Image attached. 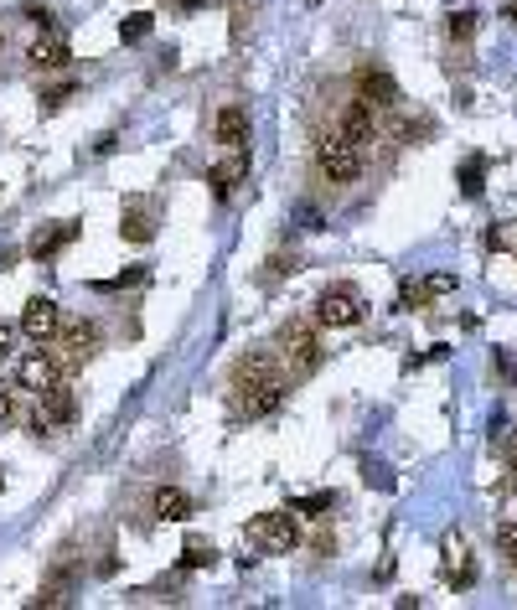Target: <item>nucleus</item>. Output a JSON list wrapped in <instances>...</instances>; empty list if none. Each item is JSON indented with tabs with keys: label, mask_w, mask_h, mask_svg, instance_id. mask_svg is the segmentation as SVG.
I'll return each mask as SVG.
<instances>
[{
	"label": "nucleus",
	"mask_w": 517,
	"mask_h": 610,
	"mask_svg": "<svg viewBox=\"0 0 517 610\" xmlns=\"http://www.w3.org/2000/svg\"><path fill=\"white\" fill-rule=\"evenodd\" d=\"M233 393H238V409L249 419H269L285 393H290V378L280 368V352H249L233 362Z\"/></svg>",
	"instance_id": "nucleus-1"
},
{
	"label": "nucleus",
	"mask_w": 517,
	"mask_h": 610,
	"mask_svg": "<svg viewBox=\"0 0 517 610\" xmlns=\"http://www.w3.org/2000/svg\"><path fill=\"white\" fill-rule=\"evenodd\" d=\"M280 362H285L295 378L321 373V362H326L321 331H316L311 321H285V326H280Z\"/></svg>",
	"instance_id": "nucleus-2"
},
{
	"label": "nucleus",
	"mask_w": 517,
	"mask_h": 610,
	"mask_svg": "<svg viewBox=\"0 0 517 610\" xmlns=\"http://www.w3.org/2000/svg\"><path fill=\"white\" fill-rule=\"evenodd\" d=\"M316 171L331 181V187H352V181L362 176V150L331 125L321 140H316Z\"/></svg>",
	"instance_id": "nucleus-3"
},
{
	"label": "nucleus",
	"mask_w": 517,
	"mask_h": 610,
	"mask_svg": "<svg viewBox=\"0 0 517 610\" xmlns=\"http://www.w3.org/2000/svg\"><path fill=\"white\" fill-rule=\"evenodd\" d=\"M249 543L259 548V554H295L300 548V528L290 512H259L249 523Z\"/></svg>",
	"instance_id": "nucleus-4"
},
{
	"label": "nucleus",
	"mask_w": 517,
	"mask_h": 610,
	"mask_svg": "<svg viewBox=\"0 0 517 610\" xmlns=\"http://www.w3.org/2000/svg\"><path fill=\"white\" fill-rule=\"evenodd\" d=\"M73 419H78V399H73V388H68L63 378L37 393V414H32V430H37V435H47V430H68Z\"/></svg>",
	"instance_id": "nucleus-5"
},
{
	"label": "nucleus",
	"mask_w": 517,
	"mask_h": 610,
	"mask_svg": "<svg viewBox=\"0 0 517 610\" xmlns=\"http://www.w3.org/2000/svg\"><path fill=\"white\" fill-rule=\"evenodd\" d=\"M357 321H362V295H357V285H326L321 300H316V326L342 331V326H357Z\"/></svg>",
	"instance_id": "nucleus-6"
},
{
	"label": "nucleus",
	"mask_w": 517,
	"mask_h": 610,
	"mask_svg": "<svg viewBox=\"0 0 517 610\" xmlns=\"http://www.w3.org/2000/svg\"><path fill=\"white\" fill-rule=\"evenodd\" d=\"M21 331H26L32 342L52 347V342H57V331H63V311H57V300H52V295H32V300H26Z\"/></svg>",
	"instance_id": "nucleus-7"
},
{
	"label": "nucleus",
	"mask_w": 517,
	"mask_h": 610,
	"mask_svg": "<svg viewBox=\"0 0 517 610\" xmlns=\"http://www.w3.org/2000/svg\"><path fill=\"white\" fill-rule=\"evenodd\" d=\"M57 378H63V362H57V352H42V342H37V352H26L16 362V388H26V393H42Z\"/></svg>",
	"instance_id": "nucleus-8"
},
{
	"label": "nucleus",
	"mask_w": 517,
	"mask_h": 610,
	"mask_svg": "<svg viewBox=\"0 0 517 610\" xmlns=\"http://www.w3.org/2000/svg\"><path fill=\"white\" fill-rule=\"evenodd\" d=\"M337 130H342L357 150H368V145H373V135H378V114H373V104L362 99V94H357V99H347V104L337 109Z\"/></svg>",
	"instance_id": "nucleus-9"
},
{
	"label": "nucleus",
	"mask_w": 517,
	"mask_h": 610,
	"mask_svg": "<svg viewBox=\"0 0 517 610\" xmlns=\"http://www.w3.org/2000/svg\"><path fill=\"white\" fill-rule=\"evenodd\" d=\"M57 342H63V368H73V362H88L99 347V326L94 321H63V331H57Z\"/></svg>",
	"instance_id": "nucleus-10"
},
{
	"label": "nucleus",
	"mask_w": 517,
	"mask_h": 610,
	"mask_svg": "<svg viewBox=\"0 0 517 610\" xmlns=\"http://www.w3.org/2000/svg\"><path fill=\"white\" fill-rule=\"evenodd\" d=\"M212 135H218L223 150H238V145H249V109L243 104H223L218 119H212Z\"/></svg>",
	"instance_id": "nucleus-11"
},
{
	"label": "nucleus",
	"mask_w": 517,
	"mask_h": 610,
	"mask_svg": "<svg viewBox=\"0 0 517 610\" xmlns=\"http://www.w3.org/2000/svg\"><path fill=\"white\" fill-rule=\"evenodd\" d=\"M357 94L368 99L373 109H388V104H399V83H393L388 68H362L357 73Z\"/></svg>",
	"instance_id": "nucleus-12"
},
{
	"label": "nucleus",
	"mask_w": 517,
	"mask_h": 610,
	"mask_svg": "<svg viewBox=\"0 0 517 610\" xmlns=\"http://www.w3.org/2000/svg\"><path fill=\"white\" fill-rule=\"evenodd\" d=\"M445 579H450L455 590H471V585H476V564H471V554H466V538H461V533L445 538Z\"/></svg>",
	"instance_id": "nucleus-13"
},
{
	"label": "nucleus",
	"mask_w": 517,
	"mask_h": 610,
	"mask_svg": "<svg viewBox=\"0 0 517 610\" xmlns=\"http://www.w3.org/2000/svg\"><path fill=\"white\" fill-rule=\"evenodd\" d=\"M207 181H212V197L228 202V192L238 187V181H249V156H243V145L233 150V156H228L218 171H207Z\"/></svg>",
	"instance_id": "nucleus-14"
},
{
	"label": "nucleus",
	"mask_w": 517,
	"mask_h": 610,
	"mask_svg": "<svg viewBox=\"0 0 517 610\" xmlns=\"http://www.w3.org/2000/svg\"><path fill=\"white\" fill-rule=\"evenodd\" d=\"M78 238V223H57V228H42L37 238H32V259H57V254H63L68 249V243Z\"/></svg>",
	"instance_id": "nucleus-15"
},
{
	"label": "nucleus",
	"mask_w": 517,
	"mask_h": 610,
	"mask_svg": "<svg viewBox=\"0 0 517 610\" xmlns=\"http://www.w3.org/2000/svg\"><path fill=\"white\" fill-rule=\"evenodd\" d=\"M32 68H42V73H57V68H68L73 63V47L63 42V37H47V42H32Z\"/></svg>",
	"instance_id": "nucleus-16"
},
{
	"label": "nucleus",
	"mask_w": 517,
	"mask_h": 610,
	"mask_svg": "<svg viewBox=\"0 0 517 610\" xmlns=\"http://www.w3.org/2000/svg\"><path fill=\"white\" fill-rule=\"evenodd\" d=\"M119 233H125V243H150V238H156V218H150V207L130 202L125 218H119Z\"/></svg>",
	"instance_id": "nucleus-17"
},
{
	"label": "nucleus",
	"mask_w": 517,
	"mask_h": 610,
	"mask_svg": "<svg viewBox=\"0 0 517 610\" xmlns=\"http://www.w3.org/2000/svg\"><path fill=\"white\" fill-rule=\"evenodd\" d=\"M156 517H161V523H187V517H192V497L181 492V486H161V492H156Z\"/></svg>",
	"instance_id": "nucleus-18"
},
{
	"label": "nucleus",
	"mask_w": 517,
	"mask_h": 610,
	"mask_svg": "<svg viewBox=\"0 0 517 610\" xmlns=\"http://www.w3.org/2000/svg\"><path fill=\"white\" fill-rule=\"evenodd\" d=\"M212 564H218V548L202 543V538H187V548H181V569L197 574V569H212Z\"/></svg>",
	"instance_id": "nucleus-19"
},
{
	"label": "nucleus",
	"mask_w": 517,
	"mask_h": 610,
	"mask_svg": "<svg viewBox=\"0 0 517 610\" xmlns=\"http://www.w3.org/2000/svg\"><path fill=\"white\" fill-rule=\"evenodd\" d=\"M492 543H497V554H502V559L517 569V517H507V523H497Z\"/></svg>",
	"instance_id": "nucleus-20"
},
{
	"label": "nucleus",
	"mask_w": 517,
	"mask_h": 610,
	"mask_svg": "<svg viewBox=\"0 0 517 610\" xmlns=\"http://www.w3.org/2000/svg\"><path fill=\"white\" fill-rule=\"evenodd\" d=\"M445 32H450L455 47H466V42L476 37V11H455V16L445 21Z\"/></svg>",
	"instance_id": "nucleus-21"
},
{
	"label": "nucleus",
	"mask_w": 517,
	"mask_h": 610,
	"mask_svg": "<svg viewBox=\"0 0 517 610\" xmlns=\"http://www.w3.org/2000/svg\"><path fill=\"white\" fill-rule=\"evenodd\" d=\"M150 26H156V21H150L145 11H135L130 21H119V42H125V47H135V42H145V37H150Z\"/></svg>",
	"instance_id": "nucleus-22"
},
{
	"label": "nucleus",
	"mask_w": 517,
	"mask_h": 610,
	"mask_svg": "<svg viewBox=\"0 0 517 610\" xmlns=\"http://www.w3.org/2000/svg\"><path fill=\"white\" fill-rule=\"evenodd\" d=\"M481 176H486V161H481V156H471V161H466V171H461V192H466V197H481Z\"/></svg>",
	"instance_id": "nucleus-23"
},
{
	"label": "nucleus",
	"mask_w": 517,
	"mask_h": 610,
	"mask_svg": "<svg viewBox=\"0 0 517 610\" xmlns=\"http://www.w3.org/2000/svg\"><path fill=\"white\" fill-rule=\"evenodd\" d=\"M331 502H337L331 492H316V497H306V502H295V512H306V517H326V512H331Z\"/></svg>",
	"instance_id": "nucleus-24"
},
{
	"label": "nucleus",
	"mask_w": 517,
	"mask_h": 610,
	"mask_svg": "<svg viewBox=\"0 0 517 610\" xmlns=\"http://www.w3.org/2000/svg\"><path fill=\"white\" fill-rule=\"evenodd\" d=\"M37 99H42V109H63V104L73 99V83H57V88H42Z\"/></svg>",
	"instance_id": "nucleus-25"
},
{
	"label": "nucleus",
	"mask_w": 517,
	"mask_h": 610,
	"mask_svg": "<svg viewBox=\"0 0 517 610\" xmlns=\"http://www.w3.org/2000/svg\"><path fill=\"white\" fill-rule=\"evenodd\" d=\"M424 300H430V290H424V280H419V285H404V290H399V311H419Z\"/></svg>",
	"instance_id": "nucleus-26"
},
{
	"label": "nucleus",
	"mask_w": 517,
	"mask_h": 610,
	"mask_svg": "<svg viewBox=\"0 0 517 610\" xmlns=\"http://www.w3.org/2000/svg\"><path fill=\"white\" fill-rule=\"evenodd\" d=\"M424 290H430V300L450 295V290H455V274H445V269H440V274H430V280H424Z\"/></svg>",
	"instance_id": "nucleus-27"
},
{
	"label": "nucleus",
	"mask_w": 517,
	"mask_h": 610,
	"mask_svg": "<svg viewBox=\"0 0 517 610\" xmlns=\"http://www.w3.org/2000/svg\"><path fill=\"white\" fill-rule=\"evenodd\" d=\"M16 352V326H6V321H0V362H6Z\"/></svg>",
	"instance_id": "nucleus-28"
},
{
	"label": "nucleus",
	"mask_w": 517,
	"mask_h": 610,
	"mask_svg": "<svg viewBox=\"0 0 517 610\" xmlns=\"http://www.w3.org/2000/svg\"><path fill=\"white\" fill-rule=\"evenodd\" d=\"M26 21H32V26H42V32H47V26H52V11H47V6H26Z\"/></svg>",
	"instance_id": "nucleus-29"
},
{
	"label": "nucleus",
	"mask_w": 517,
	"mask_h": 610,
	"mask_svg": "<svg viewBox=\"0 0 517 610\" xmlns=\"http://www.w3.org/2000/svg\"><path fill=\"white\" fill-rule=\"evenodd\" d=\"M6 419H11V388L0 383V424H6Z\"/></svg>",
	"instance_id": "nucleus-30"
},
{
	"label": "nucleus",
	"mask_w": 517,
	"mask_h": 610,
	"mask_svg": "<svg viewBox=\"0 0 517 610\" xmlns=\"http://www.w3.org/2000/svg\"><path fill=\"white\" fill-rule=\"evenodd\" d=\"M114 140H119L114 130H109V135H99V145H94V156H109V150H114Z\"/></svg>",
	"instance_id": "nucleus-31"
},
{
	"label": "nucleus",
	"mask_w": 517,
	"mask_h": 610,
	"mask_svg": "<svg viewBox=\"0 0 517 610\" xmlns=\"http://www.w3.org/2000/svg\"><path fill=\"white\" fill-rule=\"evenodd\" d=\"M171 6H176V11H202L207 0H171Z\"/></svg>",
	"instance_id": "nucleus-32"
},
{
	"label": "nucleus",
	"mask_w": 517,
	"mask_h": 610,
	"mask_svg": "<svg viewBox=\"0 0 517 610\" xmlns=\"http://www.w3.org/2000/svg\"><path fill=\"white\" fill-rule=\"evenodd\" d=\"M507 461L517 466V430H512V440H507Z\"/></svg>",
	"instance_id": "nucleus-33"
},
{
	"label": "nucleus",
	"mask_w": 517,
	"mask_h": 610,
	"mask_svg": "<svg viewBox=\"0 0 517 610\" xmlns=\"http://www.w3.org/2000/svg\"><path fill=\"white\" fill-rule=\"evenodd\" d=\"M512 486H517V466H512Z\"/></svg>",
	"instance_id": "nucleus-34"
},
{
	"label": "nucleus",
	"mask_w": 517,
	"mask_h": 610,
	"mask_svg": "<svg viewBox=\"0 0 517 610\" xmlns=\"http://www.w3.org/2000/svg\"><path fill=\"white\" fill-rule=\"evenodd\" d=\"M0 47H6V32H0Z\"/></svg>",
	"instance_id": "nucleus-35"
}]
</instances>
